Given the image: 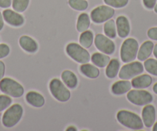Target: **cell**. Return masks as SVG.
Listing matches in <instances>:
<instances>
[{
    "label": "cell",
    "mask_w": 157,
    "mask_h": 131,
    "mask_svg": "<svg viewBox=\"0 0 157 131\" xmlns=\"http://www.w3.org/2000/svg\"><path fill=\"white\" fill-rule=\"evenodd\" d=\"M116 117L119 123L126 127L134 130L143 129V120L134 113L128 110H120L118 112Z\"/></svg>",
    "instance_id": "obj_1"
},
{
    "label": "cell",
    "mask_w": 157,
    "mask_h": 131,
    "mask_svg": "<svg viewBox=\"0 0 157 131\" xmlns=\"http://www.w3.org/2000/svg\"><path fill=\"white\" fill-rule=\"evenodd\" d=\"M139 51V43L135 39L129 38L122 44L120 49V56L124 63L132 62L137 56Z\"/></svg>",
    "instance_id": "obj_2"
},
{
    "label": "cell",
    "mask_w": 157,
    "mask_h": 131,
    "mask_svg": "<svg viewBox=\"0 0 157 131\" xmlns=\"http://www.w3.org/2000/svg\"><path fill=\"white\" fill-rule=\"evenodd\" d=\"M0 90L5 94L15 98L21 97L24 93L23 87L11 78H2L0 80Z\"/></svg>",
    "instance_id": "obj_3"
},
{
    "label": "cell",
    "mask_w": 157,
    "mask_h": 131,
    "mask_svg": "<svg viewBox=\"0 0 157 131\" xmlns=\"http://www.w3.org/2000/svg\"><path fill=\"white\" fill-rule=\"evenodd\" d=\"M23 114V109L19 104H14L6 110L2 117V124L7 128L13 127L20 121Z\"/></svg>",
    "instance_id": "obj_4"
},
{
    "label": "cell",
    "mask_w": 157,
    "mask_h": 131,
    "mask_svg": "<svg viewBox=\"0 0 157 131\" xmlns=\"http://www.w3.org/2000/svg\"><path fill=\"white\" fill-rule=\"evenodd\" d=\"M66 52L68 55L78 63H87L90 60V55L88 51L75 43H72L68 44L66 46Z\"/></svg>",
    "instance_id": "obj_5"
},
{
    "label": "cell",
    "mask_w": 157,
    "mask_h": 131,
    "mask_svg": "<svg viewBox=\"0 0 157 131\" xmlns=\"http://www.w3.org/2000/svg\"><path fill=\"white\" fill-rule=\"evenodd\" d=\"M49 90L58 101L66 102L70 99V91L59 79H53L49 83Z\"/></svg>",
    "instance_id": "obj_6"
},
{
    "label": "cell",
    "mask_w": 157,
    "mask_h": 131,
    "mask_svg": "<svg viewBox=\"0 0 157 131\" xmlns=\"http://www.w3.org/2000/svg\"><path fill=\"white\" fill-rule=\"evenodd\" d=\"M143 65L140 62L136 61L132 63H128L124 65L119 72V76L121 79H129L139 76L143 72Z\"/></svg>",
    "instance_id": "obj_7"
},
{
    "label": "cell",
    "mask_w": 157,
    "mask_h": 131,
    "mask_svg": "<svg viewBox=\"0 0 157 131\" xmlns=\"http://www.w3.org/2000/svg\"><path fill=\"white\" fill-rule=\"evenodd\" d=\"M127 99L132 104L144 106L149 104L152 101V94L146 90H129L127 93Z\"/></svg>",
    "instance_id": "obj_8"
},
{
    "label": "cell",
    "mask_w": 157,
    "mask_h": 131,
    "mask_svg": "<svg viewBox=\"0 0 157 131\" xmlns=\"http://www.w3.org/2000/svg\"><path fill=\"white\" fill-rule=\"evenodd\" d=\"M115 14V10L108 6H100L92 11L91 19L95 23H102L111 19Z\"/></svg>",
    "instance_id": "obj_9"
},
{
    "label": "cell",
    "mask_w": 157,
    "mask_h": 131,
    "mask_svg": "<svg viewBox=\"0 0 157 131\" xmlns=\"http://www.w3.org/2000/svg\"><path fill=\"white\" fill-rule=\"evenodd\" d=\"M95 46L99 51L105 53L106 55H111L114 52L116 46L113 41L110 40L108 37L102 35V34H97L94 40Z\"/></svg>",
    "instance_id": "obj_10"
},
{
    "label": "cell",
    "mask_w": 157,
    "mask_h": 131,
    "mask_svg": "<svg viewBox=\"0 0 157 131\" xmlns=\"http://www.w3.org/2000/svg\"><path fill=\"white\" fill-rule=\"evenodd\" d=\"M3 19L6 22L13 26H21L24 23V18L22 16L11 10H6L2 13Z\"/></svg>",
    "instance_id": "obj_11"
},
{
    "label": "cell",
    "mask_w": 157,
    "mask_h": 131,
    "mask_svg": "<svg viewBox=\"0 0 157 131\" xmlns=\"http://www.w3.org/2000/svg\"><path fill=\"white\" fill-rule=\"evenodd\" d=\"M143 122L146 127H151L155 123V110L152 105H146L142 111Z\"/></svg>",
    "instance_id": "obj_12"
},
{
    "label": "cell",
    "mask_w": 157,
    "mask_h": 131,
    "mask_svg": "<svg viewBox=\"0 0 157 131\" xmlns=\"http://www.w3.org/2000/svg\"><path fill=\"white\" fill-rule=\"evenodd\" d=\"M116 29L120 38H125L129 34L130 25L129 20L124 16H120L116 19Z\"/></svg>",
    "instance_id": "obj_13"
},
{
    "label": "cell",
    "mask_w": 157,
    "mask_h": 131,
    "mask_svg": "<svg viewBox=\"0 0 157 131\" xmlns=\"http://www.w3.org/2000/svg\"><path fill=\"white\" fill-rule=\"evenodd\" d=\"M19 45L26 52L34 53L38 50V44L33 39L27 36H22L19 39Z\"/></svg>",
    "instance_id": "obj_14"
},
{
    "label": "cell",
    "mask_w": 157,
    "mask_h": 131,
    "mask_svg": "<svg viewBox=\"0 0 157 131\" xmlns=\"http://www.w3.org/2000/svg\"><path fill=\"white\" fill-rule=\"evenodd\" d=\"M152 79L149 75L144 74L136 76L131 81L132 87L135 89H145L152 84Z\"/></svg>",
    "instance_id": "obj_15"
},
{
    "label": "cell",
    "mask_w": 157,
    "mask_h": 131,
    "mask_svg": "<svg viewBox=\"0 0 157 131\" xmlns=\"http://www.w3.org/2000/svg\"><path fill=\"white\" fill-rule=\"evenodd\" d=\"M132 84L131 82L126 79H122L117 81L112 86V92L115 95H123L128 93L131 90Z\"/></svg>",
    "instance_id": "obj_16"
},
{
    "label": "cell",
    "mask_w": 157,
    "mask_h": 131,
    "mask_svg": "<svg viewBox=\"0 0 157 131\" xmlns=\"http://www.w3.org/2000/svg\"><path fill=\"white\" fill-rule=\"evenodd\" d=\"M154 44L151 41H146L142 44L140 46V49L137 53V58L140 61H145L147 60L150 55L152 54V50H153Z\"/></svg>",
    "instance_id": "obj_17"
},
{
    "label": "cell",
    "mask_w": 157,
    "mask_h": 131,
    "mask_svg": "<svg viewBox=\"0 0 157 131\" xmlns=\"http://www.w3.org/2000/svg\"><path fill=\"white\" fill-rule=\"evenodd\" d=\"M26 101L35 107H42L45 104V99L40 93L35 91L29 92L25 96Z\"/></svg>",
    "instance_id": "obj_18"
},
{
    "label": "cell",
    "mask_w": 157,
    "mask_h": 131,
    "mask_svg": "<svg viewBox=\"0 0 157 131\" xmlns=\"http://www.w3.org/2000/svg\"><path fill=\"white\" fill-rule=\"evenodd\" d=\"M80 71L84 76H87L91 79H96L99 76V70L97 67H95L93 65L84 63L80 67Z\"/></svg>",
    "instance_id": "obj_19"
},
{
    "label": "cell",
    "mask_w": 157,
    "mask_h": 131,
    "mask_svg": "<svg viewBox=\"0 0 157 131\" xmlns=\"http://www.w3.org/2000/svg\"><path fill=\"white\" fill-rule=\"evenodd\" d=\"M62 79L69 88L74 89L78 84V79L75 73L70 70H65L62 73Z\"/></svg>",
    "instance_id": "obj_20"
},
{
    "label": "cell",
    "mask_w": 157,
    "mask_h": 131,
    "mask_svg": "<svg viewBox=\"0 0 157 131\" xmlns=\"http://www.w3.org/2000/svg\"><path fill=\"white\" fill-rule=\"evenodd\" d=\"M120 63L119 60L116 59L110 60L109 63L107 65L106 70H105V75L107 77L110 78V79H113L116 77L120 70Z\"/></svg>",
    "instance_id": "obj_21"
},
{
    "label": "cell",
    "mask_w": 157,
    "mask_h": 131,
    "mask_svg": "<svg viewBox=\"0 0 157 131\" xmlns=\"http://www.w3.org/2000/svg\"><path fill=\"white\" fill-rule=\"evenodd\" d=\"M91 60L93 64L96 65V67L103 68V67H106L108 63H109L110 58L105 54L96 52V53H93L91 56Z\"/></svg>",
    "instance_id": "obj_22"
},
{
    "label": "cell",
    "mask_w": 157,
    "mask_h": 131,
    "mask_svg": "<svg viewBox=\"0 0 157 131\" xmlns=\"http://www.w3.org/2000/svg\"><path fill=\"white\" fill-rule=\"evenodd\" d=\"M90 25V18L86 13H82L79 15L77 20L76 29L77 31L79 33L86 31L89 29Z\"/></svg>",
    "instance_id": "obj_23"
},
{
    "label": "cell",
    "mask_w": 157,
    "mask_h": 131,
    "mask_svg": "<svg viewBox=\"0 0 157 131\" xmlns=\"http://www.w3.org/2000/svg\"><path fill=\"white\" fill-rule=\"evenodd\" d=\"M93 42V34L90 30L82 32L79 37V43L82 47L88 49L92 46Z\"/></svg>",
    "instance_id": "obj_24"
},
{
    "label": "cell",
    "mask_w": 157,
    "mask_h": 131,
    "mask_svg": "<svg viewBox=\"0 0 157 131\" xmlns=\"http://www.w3.org/2000/svg\"><path fill=\"white\" fill-rule=\"evenodd\" d=\"M104 33L106 37L110 39L116 38L117 34V29L116 27V22L113 19H109L104 24Z\"/></svg>",
    "instance_id": "obj_25"
},
{
    "label": "cell",
    "mask_w": 157,
    "mask_h": 131,
    "mask_svg": "<svg viewBox=\"0 0 157 131\" xmlns=\"http://www.w3.org/2000/svg\"><path fill=\"white\" fill-rule=\"evenodd\" d=\"M144 67L150 74L157 76V60L154 59H147L144 62Z\"/></svg>",
    "instance_id": "obj_26"
},
{
    "label": "cell",
    "mask_w": 157,
    "mask_h": 131,
    "mask_svg": "<svg viewBox=\"0 0 157 131\" xmlns=\"http://www.w3.org/2000/svg\"><path fill=\"white\" fill-rule=\"evenodd\" d=\"M69 5L78 11H83L88 8V2L86 0H69Z\"/></svg>",
    "instance_id": "obj_27"
},
{
    "label": "cell",
    "mask_w": 157,
    "mask_h": 131,
    "mask_svg": "<svg viewBox=\"0 0 157 131\" xmlns=\"http://www.w3.org/2000/svg\"><path fill=\"white\" fill-rule=\"evenodd\" d=\"M29 0H13V10L18 13H22L28 7Z\"/></svg>",
    "instance_id": "obj_28"
},
{
    "label": "cell",
    "mask_w": 157,
    "mask_h": 131,
    "mask_svg": "<svg viewBox=\"0 0 157 131\" xmlns=\"http://www.w3.org/2000/svg\"><path fill=\"white\" fill-rule=\"evenodd\" d=\"M105 4L114 8H123L128 4L129 0H104Z\"/></svg>",
    "instance_id": "obj_29"
},
{
    "label": "cell",
    "mask_w": 157,
    "mask_h": 131,
    "mask_svg": "<svg viewBox=\"0 0 157 131\" xmlns=\"http://www.w3.org/2000/svg\"><path fill=\"white\" fill-rule=\"evenodd\" d=\"M12 102L13 100L10 96H8V95H0V112L8 108L11 105Z\"/></svg>",
    "instance_id": "obj_30"
},
{
    "label": "cell",
    "mask_w": 157,
    "mask_h": 131,
    "mask_svg": "<svg viewBox=\"0 0 157 131\" xmlns=\"http://www.w3.org/2000/svg\"><path fill=\"white\" fill-rule=\"evenodd\" d=\"M10 49L8 45L0 44V59L5 58L10 54Z\"/></svg>",
    "instance_id": "obj_31"
},
{
    "label": "cell",
    "mask_w": 157,
    "mask_h": 131,
    "mask_svg": "<svg viewBox=\"0 0 157 131\" xmlns=\"http://www.w3.org/2000/svg\"><path fill=\"white\" fill-rule=\"evenodd\" d=\"M147 35L151 40H157V27L149 29L147 32Z\"/></svg>",
    "instance_id": "obj_32"
},
{
    "label": "cell",
    "mask_w": 157,
    "mask_h": 131,
    "mask_svg": "<svg viewBox=\"0 0 157 131\" xmlns=\"http://www.w3.org/2000/svg\"><path fill=\"white\" fill-rule=\"evenodd\" d=\"M143 4L146 8L152 10L156 4V0H143Z\"/></svg>",
    "instance_id": "obj_33"
},
{
    "label": "cell",
    "mask_w": 157,
    "mask_h": 131,
    "mask_svg": "<svg viewBox=\"0 0 157 131\" xmlns=\"http://www.w3.org/2000/svg\"><path fill=\"white\" fill-rule=\"evenodd\" d=\"M12 0H0V7L1 8H9L11 6Z\"/></svg>",
    "instance_id": "obj_34"
},
{
    "label": "cell",
    "mask_w": 157,
    "mask_h": 131,
    "mask_svg": "<svg viewBox=\"0 0 157 131\" xmlns=\"http://www.w3.org/2000/svg\"><path fill=\"white\" fill-rule=\"evenodd\" d=\"M5 64L2 61H0V80L3 78L4 74H5Z\"/></svg>",
    "instance_id": "obj_35"
},
{
    "label": "cell",
    "mask_w": 157,
    "mask_h": 131,
    "mask_svg": "<svg viewBox=\"0 0 157 131\" xmlns=\"http://www.w3.org/2000/svg\"><path fill=\"white\" fill-rule=\"evenodd\" d=\"M3 16L2 15L1 12H0V31L2 29L4 26V21H3Z\"/></svg>",
    "instance_id": "obj_36"
},
{
    "label": "cell",
    "mask_w": 157,
    "mask_h": 131,
    "mask_svg": "<svg viewBox=\"0 0 157 131\" xmlns=\"http://www.w3.org/2000/svg\"><path fill=\"white\" fill-rule=\"evenodd\" d=\"M66 130L67 131H77V129L75 127V126H69L67 129H66Z\"/></svg>",
    "instance_id": "obj_37"
},
{
    "label": "cell",
    "mask_w": 157,
    "mask_h": 131,
    "mask_svg": "<svg viewBox=\"0 0 157 131\" xmlns=\"http://www.w3.org/2000/svg\"><path fill=\"white\" fill-rule=\"evenodd\" d=\"M153 54H154V56H155V58L157 59V44L155 45V46H154V48H153Z\"/></svg>",
    "instance_id": "obj_38"
},
{
    "label": "cell",
    "mask_w": 157,
    "mask_h": 131,
    "mask_svg": "<svg viewBox=\"0 0 157 131\" xmlns=\"http://www.w3.org/2000/svg\"><path fill=\"white\" fill-rule=\"evenodd\" d=\"M153 91H154V93H156L157 94V83L153 86Z\"/></svg>",
    "instance_id": "obj_39"
},
{
    "label": "cell",
    "mask_w": 157,
    "mask_h": 131,
    "mask_svg": "<svg viewBox=\"0 0 157 131\" xmlns=\"http://www.w3.org/2000/svg\"><path fill=\"white\" fill-rule=\"evenodd\" d=\"M152 130L153 131H157V122L154 124L153 128H152Z\"/></svg>",
    "instance_id": "obj_40"
},
{
    "label": "cell",
    "mask_w": 157,
    "mask_h": 131,
    "mask_svg": "<svg viewBox=\"0 0 157 131\" xmlns=\"http://www.w3.org/2000/svg\"><path fill=\"white\" fill-rule=\"evenodd\" d=\"M154 11L155 12V13H157V4H155V7H154Z\"/></svg>",
    "instance_id": "obj_41"
}]
</instances>
